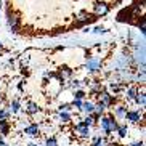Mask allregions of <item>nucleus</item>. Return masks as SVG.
<instances>
[{
    "instance_id": "1",
    "label": "nucleus",
    "mask_w": 146,
    "mask_h": 146,
    "mask_svg": "<svg viewBox=\"0 0 146 146\" xmlns=\"http://www.w3.org/2000/svg\"><path fill=\"white\" fill-rule=\"evenodd\" d=\"M93 11H95V16H104V15L109 11V5L104 3V2H98V3L93 5Z\"/></svg>"
},
{
    "instance_id": "2",
    "label": "nucleus",
    "mask_w": 146,
    "mask_h": 146,
    "mask_svg": "<svg viewBox=\"0 0 146 146\" xmlns=\"http://www.w3.org/2000/svg\"><path fill=\"white\" fill-rule=\"evenodd\" d=\"M100 101H101L103 104H106V106H111V104L114 103V96L101 90V93H100Z\"/></svg>"
},
{
    "instance_id": "3",
    "label": "nucleus",
    "mask_w": 146,
    "mask_h": 146,
    "mask_svg": "<svg viewBox=\"0 0 146 146\" xmlns=\"http://www.w3.org/2000/svg\"><path fill=\"white\" fill-rule=\"evenodd\" d=\"M76 132H77L80 137H88V135H90V132H88V127H87V125H84L82 122L76 125Z\"/></svg>"
},
{
    "instance_id": "4",
    "label": "nucleus",
    "mask_w": 146,
    "mask_h": 146,
    "mask_svg": "<svg viewBox=\"0 0 146 146\" xmlns=\"http://www.w3.org/2000/svg\"><path fill=\"white\" fill-rule=\"evenodd\" d=\"M124 117L127 120H130V122H138V120H140V112H137V111H127Z\"/></svg>"
},
{
    "instance_id": "5",
    "label": "nucleus",
    "mask_w": 146,
    "mask_h": 146,
    "mask_svg": "<svg viewBox=\"0 0 146 146\" xmlns=\"http://www.w3.org/2000/svg\"><path fill=\"white\" fill-rule=\"evenodd\" d=\"M117 127H119V124L116 122V119H112V117H108V132H109V135H111L112 132H116Z\"/></svg>"
},
{
    "instance_id": "6",
    "label": "nucleus",
    "mask_w": 146,
    "mask_h": 146,
    "mask_svg": "<svg viewBox=\"0 0 146 146\" xmlns=\"http://www.w3.org/2000/svg\"><path fill=\"white\" fill-rule=\"evenodd\" d=\"M26 133L31 135V137H35V135H39V125L37 124H31L26 127Z\"/></svg>"
},
{
    "instance_id": "7",
    "label": "nucleus",
    "mask_w": 146,
    "mask_h": 146,
    "mask_svg": "<svg viewBox=\"0 0 146 146\" xmlns=\"http://www.w3.org/2000/svg\"><path fill=\"white\" fill-rule=\"evenodd\" d=\"M93 103H90V101H88V103H82V106H80V109H84V111L87 112V114H92V112H93Z\"/></svg>"
},
{
    "instance_id": "8",
    "label": "nucleus",
    "mask_w": 146,
    "mask_h": 146,
    "mask_svg": "<svg viewBox=\"0 0 146 146\" xmlns=\"http://www.w3.org/2000/svg\"><path fill=\"white\" fill-rule=\"evenodd\" d=\"M18 19H19V18H18L16 15L10 13L8 15V24H10V27H16L18 26Z\"/></svg>"
},
{
    "instance_id": "9",
    "label": "nucleus",
    "mask_w": 146,
    "mask_h": 146,
    "mask_svg": "<svg viewBox=\"0 0 146 146\" xmlns=\"http://www.w3.org/2000/svg\"><path fill=\"white\" fill-rule=\"evenodd\" d=\"M109 90H111V93L117 95L120 92V85L117 84V82H111V84H109ZM114 95H112V96H114Z\"/></svg>"
},
{
    "instance_id": "10",
    "label": "nucleus",
    "mask_w": 146,
    "mask_h": 146,
    "mask_svg": "<svg viewBox=\"0 0 146 146\" xmlns=\"http://www.w3.org/2000/svg\"><path fill=\"white\" fill-rule=\"evenodd\" d=\"M98 66H100L98 60H90L88 61V64H87V68H88V71H96Z\"/></svg>"
},
{
    "instance_id": "11",
    "label": "nucleus",
    "mask_w": 146,
    "mask_h": 146,
    "mask_svg": "<svg viewBox=\"0 0 146 146\" xmlns=\"http://www.w3.org/2000/svg\"><path fill=\"white\" fill-rule=\"evenodd\" d=\"M106 104H103V103H101V101H100V103L98 104H96V106H95L93 108V112H96V114H100V116H101V112H103L104 111V109H106Z\"/></svg>"
},
{
    "instance_id": "12",
    "label": "nucleus",
    "mask_w": 146,
    "mask_h": 146,
    "mask_svg": "<svg viewBox=\"0 0 146 146\" xmlns=\"http://www.w3.org/2000/svg\"><path fill=\"white\" fill-rule=\"evenodd\" d=\"M135 101H137L138 104H141V106H145V103H146V100H145V95H143V92L141 93H137V96H135Z\"/></svg>"
},
{
    "instance_id": "13",
    "label": "nucleus",
    "mask_w": 146,
    "mask_h": 146,
    "mask_svg": "<svg viewBox=\"0 0 146 146\" xmlns=\"http://www.w3.org/2000/svg\"><path fill=\"white\" fill-rule=\"evenodd\" d=\"M137 88H135V87H132V88H127V98L129 100H133L135 98V96H137Z\"/></svg>"
},
{
    "instance_id": "14",
    "label": "nucleus",
    "mask_w": 146,
    "mask_h": 146,
    "mask_svg": "<svg viewBox=\"0 0 146 146\" xmlns=\"http://www.w3.org/2000/svg\"><path fill=\"white\" fill-rule=\"evenodd\" d=\"M27 112L29 114H35V112H39V106L35 103H31L29 106H27Z\"/></svg>"
},
{
    "instance_id": "15",
    "label": "nucleus",
    "mask_w": 146,
    "mask_h": 146,
    "mask_svg": "<svg viewBox=\"0 0 146 146\" xmlns=\"http://www.w3.org/2000/svg\"><path fill=\"white\" fill-rule=\"evenodd\" d=\"M125 112H127V108L119 106V108L116 109V116H117V117H124V116H125Z\"/></svg>"
},
{
    "instance_id": "16",
    "label": "nucleus",
    "mask_w": 146,
    "mask_h": 146,
    "mask_svg": "<svg viewBox=\"0 0 146 146\" xmlns=\"http://www.w3.org/2000/svg\"><path fill=\"white\" fill-rule=\"evenodd\" d=\"M116 132H119V137L124 138L125 135H127V127H125V125H120V127H117Z\"/></svg>"
},
{
    "instance_id": "17",
    "label": "nucleus",
    "mask_w": 146,
    "mask_h": 146,
    "mask_svg": "<svg viewBox=\"0 0 146 146\" xmlns=\"http://www.w3.org/2000/svg\"><path fill=\"white\" fill-rule=\"evenodd\" d=\"M93 122H95L93 117H92V116H87L85 119H84V122H82V124L87 125V127H90V125H93Z\"/></svg>"
},
{
    "instance_id": "18",
    "label": "nucleus",
    "mask_w": 146,
    "mask_h": 146,
    "mask_svg": "<svg viewBox=\"0 0 146 146\" xmlns=\"http://www.w3.org/2000/svg\"><path fill=\"white\" fill-rule=\"evenodd\" d=\"M93 146H106V140H103V138H95V143Z\"/></svg>"
},
{
    "instance_id": "19",
    "label": "nucleus",
    "mask_w": 146,
    "mask_h": 146,
    "mask_svg": "<svg viewBox=\"0 0 146 146\" xmlns=\"http://www.w3.org/2000/svg\"><path fill=\"white\" fill-rule=\"evenodd\" d=\"M101 127L106 132V135H109V132H108V117H101Z\"/></svg>"
},
{
    "instance_id": "20",
    "label": "nucleus",
    "mask_w": 146,
    "mask_h": 146,
    "mask_svg": "<svg viewBox=\"0 0 146 146\" xmlns=\"http://www.w3.org/2000/svg\"><path fill=\"white\" fill-rule=\"evenodd\" d=\"M11 111L13 112L19 111V103H18V100H13V101H11Z\"/></svg>"
},
{
    "instance_id": "21",
    "label": "nucleus",
    "mask_w": 146,
    "mask_h": 146,
    "mask_svg": "<svg viewBox=\"0 0 146 146\" xmlns=\"http://www.w3.org/2000/svg\"><path fill=\"white\" fill-rule=\"evenodd\" d=\"M61 120H63V122H69V120H71V116H69L68 112H61Z\"/></svg>"
},
{
    "instance_id": "22",
    "label": "nucleus",
    "mask_w": 146,
    "mask_h": 146,
    "mask_svg": "<svg viewBox=\"0 0 146 146\" xmlns=\"http://www.w3.org/2000/svg\"><path fill=\"white\" fill-rule=\"evenodd\" d=\"M45 145H47V146H58V143H56V140H55V138H48Z\"/></svg>"
},
{
    "instance_id": "23",
    "label": "nucleus",
    "mask_w": 146,
    "mask_h": 146,
    "mask_svg": "<svg viewBox=\"0 0 146 146\" xmlns=\"http://www.w3.org/2000/svg\"><path fill=\"white\" fill-rule=\"evenodd\" d=\"M74 96H76V100H82V98H84V96H85V93H84V92H82V90H77V92H76V95H74Z\"/></svg>"
},
{
    "instance_id": "24",
    "label": "nucleus",
    "mask_w": 146,
    "mask_h": 146,
    "mask_svg": "<svg viewBox=\"0 0 146 146\" xmlns=\"http://www.w3.org/2000/svg\"><path fill=\"white\" fill-rule=\"evenodd\" d=\"M69 76H71V71H69V69H64V71H61V77H63V79H68Z\"/></svg>"
},
{
    "instance_id": "25",
    "label": "nucleus",
    "mask_w": 146,
    "mask_h": 146,
    "mask_svg": "<svg viewBox=\"0 0 146 146\" xmlns=\"http://www.w3.org/2000/svg\"><path fill=\"white\" fill-rule=\"evenodd\" d=\"M72 106H76V108H79V109H80V106H82V100H74Z\"/></svg>"
},
{
    "instance_id": "26",
    "label": "nucleus",
    "mask_w": 146,
    "mask_h": 146,
    "mask_svg": "<svg viewBox=\"0 0 146 146\" xmlns=\"http://www.w3.org/2000/svg\"><path fill=\"white\" fill-rule=\"evenodd\" d=\"M132 146H143V143H141V141H140V143H133Z\"/></svg>"
},
{
    "instance_id": "27",
    "label": "nucleus",
    "mask_w": 146,
    "mask_h": 146,
    "mask_svg": "<svg viewBox=\"0 0 146 146\" xmlns=\"http://www.w3.org/2000/svg\"><path fill=\"white\" fill-rule=\"evenodd\" d=\"M0 146H5V143H3V141H0Z\"/></svg>"
},
{
    "instance_id": "28",
    "label": "nucleus",
    "mask_w": 146,
    "mask_h": 146,
    "mask_svg": "<svg viewBox=\"0 0 146 146\" xmlns=\"http://www.w3.org/2000/svg\"><path fill=\"white\" fill-rule=\"evenodd\" d=\"M114 2H117V3H119V2H122V0H114Z\"/></svg>"
},
{
    "instance_id": "29",
    "label": "nucleus",
    "mask_w": 146,
    "mask_h": 146,
    "mask_svg": "<svg viewBox=\"0 0 146 146\" xmlns=\"http://www.w3.org/2000/svg\"><path fill=\"white\" fill-rule=\"evenodd\" d=\"M31 146H37V145H31Z\"/></svg>"
}]
</instances>
